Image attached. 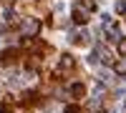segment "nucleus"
Segmentation results:
<instances>
[{"instance_id": "20e7f679", "label": "nucleus", "mask_w": 126, "mask_h": 113, "mask_svg": "<svg viewBox=\"0 0 126 113\" xmlns=\"http://www.w3.org/2000/svg\"><path fill=\"white\" fill-rule=\"evenodd\" d=\"M88 40H91L88 30H78V33L71 35V43H76V45H88Z\"/></svg>"}, {"instance_id": "423d86ee", "label": "nucleus", "mask_w": 126, "mask_h": 113, "mask_svg": "<svg viewBox=\"0 0 126 113\" xmlns=\"http://www.w3.org/2000/svg\"><path fill=\"white\" fill-rule=\"evenodd\" d=\"M58 68H61V70L73 68V58H71V55H63V58H61V63H58Z\"/></svg>"}, {"instance_id": "39448f33", "label": "nucleus", "mask_w": 126, "mask_h": 113, "mask_svg": "<svg viewBox=\"0 0 126 113\" xmlns=\"http://www.w3.org/2000/svg\"><path fill=\"white\" fill-rule=\"evenodd\" d=\"M68 93H71L73 98H81L83 93H86V88H83V83H71V86H68Z\"/></svg>"}, {"instance_id": "7ed1b4c3", "label": "nucleus", "mask_w": 126, "mask_h": 113, "mask_svg": "<svg viewBox=\"0 0 126 113\" xmlns=\"http://www.w3.org/2000/svg\"><path fill=\"white\" fill-rule=\"evenodd\" d=\"M86 20H88V13L81 5H76V8H73V23H76V25H86Z\"/></svg>"}, {"instance_id": "f03ea898", "label": "nucleus", "mask_w": 126, "mask_h": 113, "mask_svg": "<svg viewBox=\"0 0 126 113\" xmlns=\"http://www.w3.org/2000/svg\"><path fill=\"white\" fill-rule=\"evenodd\" d=\"M20 30H23L25 38H35L38 30H40V23L35 18H23V23H20Z\"/></svg>"}, {"instance_id": "f257e3e1", "label": "nucleus", "mask_w": 126, "mask_h": 113, "mask_svg": "<svg viewBox=\"0 0 126 113\" xmlns=\"http://www.w3.org/2000/svg\"><path fill=\"white\" fill-rule=\"evenodd\" d=\"M103 30H106V35H109V40H111V43H124V33H121V25L116 23V20H111V23H106V25H103Z\"/></svg>"}, {"instance_id": "6e6552de", "label": "nucleus", "mask_w": 126, "mask_h": 113, "mask_svg": "<svg viewBox=\"0 0 126 113\" xmlns=\"http://www.w3.org/2000/svg\"><path fill=\"white\" fill-rule=\"evenodd\" d=\"M124 10H126V5H124V0H119V3H116V13L121 15V13H124Z\"/></svg>"}, {"instance_id": "0eeeda50", "label": "nucleus", "mask_w": 126, "mask_h": 113, "mask_svg": "<svg viewBox=\"0 0 126 113\" xmlns=\"http://www.w3.org/2000/svg\"><path fill=\"white\" fill-rule=\"evenodd\" d=\"M124 63H121V60H116V63H113V73H116V75H124Z\"/></svg>"}]
</instances>
